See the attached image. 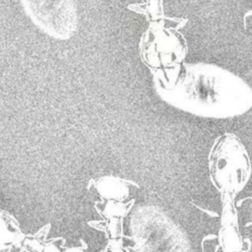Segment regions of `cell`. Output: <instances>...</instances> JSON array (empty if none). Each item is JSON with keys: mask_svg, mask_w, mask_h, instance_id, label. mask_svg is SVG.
<instances>
[{"mask_svg": "<svg viewBox=\"0 0 252 252\" xmlns=\"http://www.w3.org/2000/svg\"><path fill=\"white\" fill-rule=\"evenodd\" d=\"M232 252H246L244 250H238V251H232Z\"/></svg>", "mask_w": 252, "mask_h": 252, "instance_id": "ba28073f", "label": "cell"}, {"mask_svg": "<svg viewBox=\"0 0 252 252\" xmlns=\"http://www.w3.org/2000/svg\"><path fill=\"white\" fill-rule=\"evenodd\" d=\"M136 252H191L182 230L153 205L138 207L130 220Z\"/></svg>", "mask_w": 252, "mask_h": 252, "instance_id": "3957f363", "label": "cell"}, {"mask_svg": "<svg viewBox=\"0 0 252 252\" xmlns=\"http://www.w3.org/2000/svg\"><path fill=\"white\" fill-rule=\"evenodd\" d=\"M232 197L223 196L222 213L220 216V227L219 241L223 252L242 250V239L239 232L237 213L231 201Z\"/></svg>", "mask_w": 252, "mask_h": 252, "instance_id": "8992f818", "label": "cell"}, {"mask_svg": "<svg viewBox=\"0 0 252 252\" xmlns=\"http://www.w3.org/2000/svg\"><path fill=\"white\" fill-rule=\"evenodd\" d=\"M154 85L167 104L198 117L227 119L252 108V87L239 75L213 63L184 62L156 72Z\"/></svg>", "mask_w": 252, "mask_h": 252, "instance_id": "6da1fadb", "label": "cell"}, {"mask_svg": "<svg viewBox=\"0 0 252 252\" xmlns=\"http://www.w3.org/2000/svg\"><path fill=\"white\" fill-rule=\"evenodd\" d=\"M9 229L7 227L6 221L0 211V252L4 251L9 243Z\"/></svg>", "mask_w": 252, "mask_h": 252, "instance_id": "52a82bcc", "label": "cell"}, {"mask_svg": "<svg viewBox=\"0 0 252 252\" xmlns=\"http://www.w3.org/2000/svg\"><path fill=\"white\" fill-rule=\"evenodd\" d=\"M26 15L48 36L67 40L78 30L76 0H19Z\"/></svg>", "mask_w": 252, "mask_h": 252, "instance_id": "277c9868", "label": "cell"}, {"mask_svg": "<svg viewBox=\"0 0 252 252\" xmlns=\"http://www.w3.org/2000/svg\"><path fill=\"white\" fill-rule=\"evenodd\" d=\"M188 44L178 31L163 24H154L144 34L142 53L145 62L156 72L179 67L185 62Z\"/></svg>", "mask_w": 252, "mask_h": 252, "instance_id": "5b68a950", "label": "cell"}, {"mask_svg": "<svg viewBox=\"0 0 252 252\" xmlns=\"http://www.w3.org/2000/svg\"><path fill=\"white\" fill-rule=\"evenodd\" d=\"M209 173L212 183L222 196L233 197L246 186L252 171L248 152L233 133L219 136L209 153Z\"/></svg>", "mask_w": 252, "mask_h": 252, "instance_id": "7a4b0ae2", "label": "cell"}]
</instances>
